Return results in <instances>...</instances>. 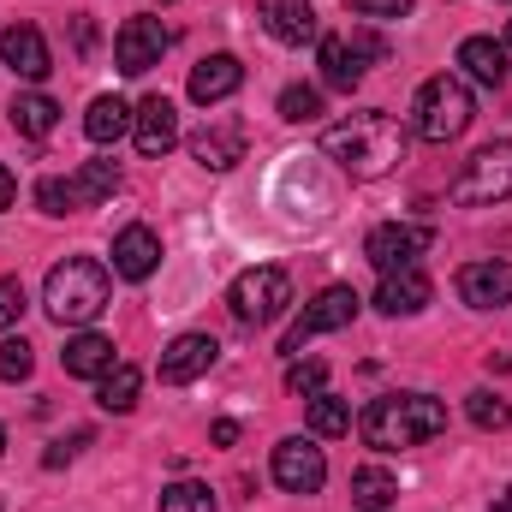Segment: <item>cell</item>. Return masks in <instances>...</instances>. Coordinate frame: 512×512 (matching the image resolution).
Here are the masks:
<instances>
[{"instance_id": "1", "label": "cell", "mask_w": 512, "mask_h": 512, "mask_svg": "<svg viewBox=\"0 0 512 512\" xmlns=\"http://www.w3.org/2000/svg\"><path fill=\"white\" fill-rule=\"evenodd\" d=\"M322 149L352 179H387L405 161V131L382 108H358V114H346V120H334V126L322 131Z\"/></svg>"}, {"instance_id": "2", "label": "cell", "mask_w": 512, "mask_h": 512, "mask_svg": "<svg viewBox=\"0 0 512 512\" xmlns=\"http://www.w3.org/2000/svg\"><path fill=\"white\" fill-rule=\"evenodd\" d=\"M358 435H364V447H376V453L423 447V441L447 435V405H441L435 393H382V399L364 405Z\"/></svg>"}, {"instance_id": "3", "label": "cell", "mask_w": 512, "mask_h": 512, "mask_svg": "<svg viewBox=\"0 0 512 512\" xmlns=\"http://www.w3.org/2000/svg\"><path fill=\"white\" fill-rule=\"evenodd\" d=\"M42 304L60 328H90L102 310H108V268L96 256H66L48 268V286H42Z\"/></svg>"}, {"instance_id": "4", "label": "cell", "mask_w": 512, "mask_h": 512, "mask_svg": "<svg viewBox=\"0 0 512 512\" xmlns=\"http://www.w3.org/2000/svg\"><path fill=\"white\" fill-rule=\"evenodd\" d=\"M471 120H477V102H471V90H465L453 72H441V78H429V84L417 90L411 131H417L423 143H453V137H465Z\"/></svg>"}, {"instance_id": "5", "label": "cell", "mask_w": 512, "mask_h": 512, "mask_svg": "<svg viewBox=\"0 0 512 512\" xmlns=\"http://www.w3.org/2000/svg\"><path fill=\"white\" fill-rule=\"evenodd\" d=\"M459 209H489V203H507L512 197V137L501 143H483L465 167H459V179H453V191H447Z\"/></svg>"}, {"instance_id": "6", "label": "cell", "mask_w": 512, "mask_h": 512, "mask_svg": "<svg viewBox=\"0 0 512 512\" xmlns=\"http://www.w3.org/2000/svg\"><path fill=\"white\" fill-rule=\"evenodd\" d=\"M114 191H120V161H84L66 179H42L36 185V203H42V215H72V209L108 203Z\"/></svg>"}, {"instance_id": "7", "label": "cell", "mask_w": 512, "mask_h": 512, "mask_svg": "<svg viewBox=\"0 0 512 512\" xmlns=\"http://www.w3.org/2000/svg\"><path fill=\"white\" fill-rule=\"evenodd\" d=\"M227 304H233V316H239L245 328H268V322L286 316V304H292V280H286V268H274V262L245 268V274L233 280Z\"/></svg>"}, {"instance_id": "8", "label": "cell", "mask_w": 512, "mask_h": 512, "mask_svg": "<svg viewBox=\"0 0 512 512\" xmlns=\"http://www.w3.org/2000/svg\"><path fill=\"white\" fill-rule=\"evenodd\" d=\"M358 304H364V298H358L352 286H322V292L304 304V316L286 328L280 352H292V358H298V352H304V340H316V334H334V328H352V322H358Z\"/></svg>"}, {"instance_id": "9", "label": "cell", "mask_w": 512, "mask_h": 512, "mask_svg": "<svg viewBox=\"0 0 512 512\" xmlns=\"http://www.w3.org/2000/svg\"><path fill=\"white\" fill-rule=\"evenodd\" d=\"M274 483H280L286 495H316V489L328 483L322 447H316L310 435H286V441L274 447Z\"/></svg>"}, {"instance_id": "10", "label": "cell", "mask_w": 512, "mask_h": 512, "mask_svg": "<svg viewBox=\"0 0 512 512\" xmlns=\"http://www.w3.org/2000/svg\"><path fill=\"white\" fill-rule=\"evenodd\" d=\"M167 42H173V36H167L155 18H126V24H120V36H114V66H120L126 78H143L149 66H161Z\"/></svg>"}, {"instance_id": "11", "label": "cell", "mask_w": 512, "mask_h": 512, "mask_svg": "<svg viewBox=\"0 0 512 512\" xmlns=\"http://www.w3.org/2000/svg\"><path fill=\"white\" fill-rule=\"evenodd\" d=\"M191 155H197L209 173H227V167H239V161H245V120H233V114H215V120H203V126L191 131Z\"/></svg>"}, {"instance_id": "12", "label": "cell", "mask_w": 512, "mask_h": 512, "mask_svg": "<svg viewBox=\"0 0 512 512\" xmlns=\"http://www.w3.org/2000/svg\"><path fill=\"white\" fill-rule=\"evenodd\" d=\"M429 251V227H405V221H387L364 239V256L382 268V274H399V268H417V256Z\"/></svg>"}, {"instance_id": "13", "label": "cell", "mask_w": 512, "mask_h": 512, "mask_svg": "<svg viewBox=\"0 0 512 512\" xmlns=\"http://www.w3.org/2000/svg\"><path fill=\"white\" fill-rule=\"evenodd\" d=\"M215 358H221L215 334H179V340L161 352V382H167V387L197 382V376H209V370H215Z\"/></svg>"}, {"instance_id": "14", "label": "cell", "mask_w": 512, "mask_h": 512, "mask_svg": "<svg viewBox=\"0 0 512 512\" xmlns=\"http://www.w3.org/2000/svg\"><path fill=\"white\" fill-rule=\"evenodd\" d=\"M459 298L471 304V310H501L512 304V262H465L459 268Z\"/></svg>"}, {"instance_id": "15", "label": "cell", "mask_w": 512, "mask_h": 512, "mask_svg": "<svg viewBox=\"0 0 512 512\" xmlns=\"http://www.w3.org/2000/svg\"><path fill=\"white\" fill-rule=\"evenodd\" d=\"M131 137H137V149L155 161V155H167L173 143H179V114H173V102L167 96H143L137 108H131Z\"/></svg>"}, {"instance_id": "16", "label": "cell", "mask_w": 512, "mask_h": 512, "mask_svg": "<svg viewBox=\"0 0 512 512\" xmlns=\"http://www.w3.org/2000/svg\"><path fill=\"white\" fill-rule=\"evenodd\" d=\"M0 60H6L18 78H30V84H42V78L54 72V54H48V42H42L36 24H12V30L0 36Z\"/></svg>"}, {"instance_id": "17", "label": "cell", "mask_w": 512, "mask_h": 512, "mask_svg": "<svg viewBox=\"0 0 512 512\" xmlns=\"http://www.w3.org/2000/svg\"><path fill=\"white\" fill-rule=\"evenodd\" d=\"M239 84H245V60L239 54H209V60L191 66V102H203V108L227 102Z\"/></svg>"}, {"instance_id": "18", "label": "cell", "mask_w": 512, "mask_h": 512, "mask_svg": "<svg viewBox=\"0 0 512 512\" xmlns=\"http://www.w3.org/2000/svg\"><path fill=\"white\" fill-rule=\"evenodd\" d=\"M262 24H268V36L286 42V48L316 42V6H310V0H262Z\"/></svg>"}, {"instance_id": "19", "label": "cell", "mask_w": 512, "mask_h": 512, "mask_svg": "<svg viewBox=\"0 0 512 512\" xmlns=\"http://www.w3.org/2000/svg\"><path fill=\"white\" fill-rule=\"evenodd\" d=\"M429 298H435L429 274H423V268H399V274H382L376 310H382V316H417V310H423Z\"/></svg>"}, {"instance_id": "20", "label": "cell", "mask_w": 512, "mask_h": 512, "mask_svg": "<svg viewBox=\"0 0 512 512\" xmlns=\"http://www.w3.org/2000/svg\"><path fill=\"white\" fill-rule=\"evenodd\" d=\"M316 66H322V84H328V90H346V96H352V90L364 84V54H358L346 36H322V42H316Z\"/></svg>"}, {"instance_id": "21", "label": "cell", "mask_w": 512, "mask_h": 512, "mask_svg": "<svg viewBox=\"0 0 512 512\" xmlns=\"http://www.w3.org/2000/svg\"><path fill=\"white\" fill-rule=\"evenodd\" d=\"M155 262H161V239L137 221V227H126L120 239H114V274L120 280H149L155 274Z\"/></svg>"}, {"instance_id": "22", "label": "cell", "mask_w": 512, "mask_h": 512, "mask_svg": "<svg viewBox=\"0 0 512 512\" xmlns=\"http://www.w3.org/2000/svg\"><path fill=\"white\" fill-rule=\"evenodd\" d=\"M60 364H66V376H84V382H102L108 370H114V340L108 334H72L66 340V352H60Z\"/></svg>"}, {"instance_id": "23", "label": "cell", "mask_w": 512, "mask_h": 512, "mask_svg": "<svg viewBox=\"0 0 512 512\" xmlns=\"http://www.w3.org/2000/svg\"><path fill=\"white\" fill-rule=\"evenodd\" d=\"M459 66L477 78V84H489V90H501L507 84V42H495V36H465L459 42Z\"/></svg>"}, {"instance_id": "24", "label": "cell", "mask_w": 512, "mask_h": 512, "mask_svg": "<svg viewBox=\"0 0 512 512\" xmlns=\"http://www.w3.org/2000/svg\"><path fill=\"white\" fill-rule=\"evenodd\" d=\"M126 131H131V108L120 96H96V102H90V114H84V137H90V143L108 149V143H120Z\"/></svg>"}, {"instance_id": "25", "label": "cell", "mask_w": 512, "mask_h": 512, "mask_svg": "<svg viewBox=\"0 0 512 512\" xmlns=\"http://www.w3.org/2000/svg\"><path fill=\"white\" fill-rule=\"evenodd\" d=\"M393 495H399V483L387 477L382 465H358V471H352V507L358 512H387Z\"/></svg>"}, {"instance_id": "26", "label": "cell", "mask_w": 512, "mask_h": 512, "mask_svg": "<svg viewBox=\"0 0 512 512\" xmlns=\"http://www.w3.org/2000/svg\"><path fill=\"white\" fill-rule=\"evenodd\" d=\"M6 114H12V126L24 131V137H48V131L60 126V102H54V96H42V90L18 96V102H12Z\"/></svg>"}, {"instance_id": "27", "label": "cell", "mask_w": 512, "mask_h": 512, "mask_svg": "<svg viewBox=\"0 0 512 512\" xmlns=\"http://www.w3.org/2000/svg\"><path fill=\"white\" fill-rule=\"evenodd\" d=\"M137 387H143V376H137L131 364H114V370L96 382V405H102V411H114V417H126L131 405H137Z\"/></svg>"}, {"instance_id": "28", "label": "cell", "mask_w": 512, "mask_h": 512, "mask_svg": "<svg viewBox=\"0 0 512 512\" xmlns=\"http://www.w3.org/2000/svg\"><path fill=\"white\" fill-rule=\"evenodd\" d=\"M352 429V405L340 399V393H310V435H322V441H334V435H346Z\"/></svg>"}, {"instance_id": "29", "label": "cell", "mask_w": 512, "mask_h": 512, "mask_svg": "<svg viewBox=\"0 0 512 512\" xmlns=\"http://www.w3.org/2000/svg\"><path fill=\"white\" fill-rule=\"evenodd\" d=\"M280 120H292V126H310V120H322V90H310V84H292V90H280Z\"/></svg>"}, {"instance_id": "30", "label": "cell", "mask_w": 512, "mask_h": 512, "mask_svg": "<svg viewBox=\"0 0 512 512\" xmlns=\"http://www.w3.org/2000/svg\"><path fill=\"white\" fill-rule=\"evenodd\" d=\"M465 411H471V423H477V429H507V423H512V405L501 399V393H489V387H477V393L465 399Z\"/></svg>"}, {"instance_id": "31", "label": "cell", "mask_w": 512, "mask_h": 512, "mask_svg": "<svg viewBox=\"0 0 512 512\" xmlns=\"http://www.w3.org/2000/svg\"><path fill=\"white\" fill-rule=\"evenodd\" d=\"M161 512H215V495H209V483H167Z\"/></svg>"}, {"instance_id": "32", "label": "cell", "mask_w": 512, "mask_h": 512, "mask_svg": "<svg viewBox=\"0 0 512 512\" xmlns=\"http://www.w3.org/2000/svg\"><path fill=\"white\" fill-rule=\"evenodd\" d=\"M286 387H292V393H304V399H310V393H322V387H328V364H322V358L292 364V370H286Z\"/></svg>"}, {"instance_id": "33", "label": "cell", "mask_w": 512, "mask_h": 512, "mask_svg": "<svg viewBox=\"0 0 512 512\" xmlns=\"http://www.w3.org/2000/svg\"><path fill=\"white\" fill-rule=\"evenodd\" d=\"M30 364H36V358H30V346H24V340H0V382H24V376H30Z\"/></svg>"}, {"instance_id": "34", "label": "cell", "mask_w": 512, "mask_h": 512, "mask_svg": "<svg viewBox=\"0 0 512 512\" xmlns=\"http://www.w3.org/2000/svg\"><path fill=\"white\" fill-rule=\"evenodd\" d=\"M24 304H30V298H24V280L6 274V280H0V328H12V322L24 316Z\"/></svg>"}, {"instance_id": "35", "label": "cell", "mask_w": 512, "mask_h": 512, "mask_svg": "<svg viewBox=\"0 0 512 512\" xmlns=\"http://www.w3.org/2000/svg\"><path fill=\"white\" fill-rule=\"evenodd\" d=\"M84 447H90V429H72L66 441H54V447L42 453V465H48V471H60V465H66V459H78Z\"/></svg>"}, {"instance_id": "36", "label": "cell", "mask_w": 512, "mask_h": 512, "mask_svg": "<svg viewBox=\"0 0 512 512\" xmlns=\"http://www.w3.org/2000/svg\"><path fill=\"white\" fill-rule=\"evenodd\" d=\"M358 18H405L411 12V0H346Z\"/></svg>"}, {"instance_id": "37", "label": "cell", "mask_w": 512, "mask_h": 512, "mask_svg": "<svg viewBox=\"0 0 512 512\" xmlns=\"http://www.w3.org/2000/svg\"><path fill=\"white\" fill-rule=\"evenodd\" d=\"M209 435H215V447H233V441H239V423H233V417H221Z\"/></svg>"}, {"instance_id": "38", "label": "cell", "mask_w": 512, "mask_h": 512, "mask_svg": "<svg viewBox=\"0 0 512 512\" xmlns=\"http://www.w3.org/2000/svg\"><path fill=\"white\" fill-rule=\"evenodd\" d=\"M12 197H18V179H12V173H6V167H0V209H6V203H12Z\"/></svg>"}, {"instance_id": "39", "label": "cell", "mask_w": 512, "mask_h": 512, "mask_svg": "<svg viewBox=\"0 0 512 512\" xmlns=\"http://www.w3.org/2000/svg\"><path fill=\"white\" fill-rule=\"evenodd\" d=\"M489 512H512V489H507V495H495V507H489Z\"/></svg>"}, {"instance_id": "40", "label": "cell", "mask_w": 512, "mask_h": 512, "mask_svg": "<svg viewBox=\"0 0 512 512\" xmlns=\"http://www.w3.org/2000/svg\"><path fill=\"white\" fill-rule=\"evenodd\" d=\"M0 453H6V423H0Z\"/></svg>"}, {"instance_id": "41", "label": "cell", "mask_w": 512, "mask_h": 512, "mask_svg": "<svg viewBox=\"0 0 512 512\" xmlns=\"http://www.w3.org/2000/svg\"><path fill=\"white\" fill-rule=\"evenodd\" d=\"M507 48H512V18H507Z\"/></svg>"}]
</instances>
